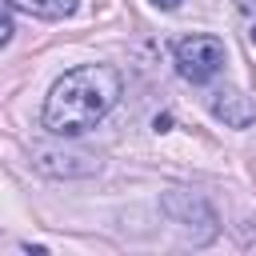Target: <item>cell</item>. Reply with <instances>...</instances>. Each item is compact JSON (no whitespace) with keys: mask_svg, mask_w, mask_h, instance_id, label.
<instances>
[{"mask_svg":"<svg viewBox=\"0 0 256 256\" xmlns=\"http://www.w3.org/2000/svg\"><path fill=\"white\" fill-rule=\"evenodd\" d=\"M152 4H156V8H164V12H172V8H180L184 0H152Z\"/></svg>","mask_w":256,"mask_h":256,"instance_id":"6","label":"cell"},{"mask_svg":"<svg viewBox=\"0 0 256 256\" xmlns=\"http://www.w3.org/2000/svg\"><path fill=\"white\" fill-rule=\"evenodd\" d=\"M120 96V72L108 64L72 68L44 100V128L52 136H84Z\"/></svg>","mask_w":256,"mask_h":256,"instance_id":"1","label":"cell"},{"mask_svg":"<svg viewBox=\"0 0 256 256\" xmlns=\"http://www.w3.org/2000/svg\"><path fill=\"white\" fill-rule=\"evenodd\" d=\"M8 4L28 12V16H40V20H64V16L76 12L80 0H8Z\"/></svg>","mask_w":256,"mask_h":256,"instance_id":"4","label":"cell"},{"mask_svg":"<svg viewBox=\"0 0 256 256\" xmlns=\"http://www.w3.org/2000/svg\"><path fill=\"white\" fill-rule=\"evenodd\" d=\"M12 40V20H8V12H0V48Z\"/></svg>","mask_w":256,"mask_h":256,"instance_id":"5","label":"cell"},{"mask_svg":"<svg viewBox=\"0 0 256 256\" xmlns=\"http://www.w3.org/2000/svg\"><path fill=\"white\" fill-rule=\"evenodd\" d=\"M248 36H252V44H256V28H252V32H248Z\"/></svg>","mask_w":256,"mask_h":256,"instance_id":"8","label":"cell"},{"mask_svg":"<svg viewBox=\"0 0 256 256\" xmlns=\"http://www.w3.org/2000/svg\"><path fill=\"white\" fill-rule=\"evenodd\" d=\"M224 68V40L216 36H184L176 44V72L192 84L212 80Z\"/></svg>","mask_w":256,"mask_h":256,"instance_id":"2","label":"cell"},{"mask_svg":"<svg viewBox=\"0 0 256 256\" xmlns=\"http://www.w3.org/2000/svg\"><path fill=\"white\" fill-rule=\"evenodd\" d=\"M236 4H240L244 12H256V0H236Z\"/></svg>","mask_w":256,"mask_h":256,"instance_id":"7","label":"cell"},{"mask_svg":"<svg viewBox=\"0 0 256 256\" xmlns=\"http://www.w3.org/2000/svg\"><path fill=\"white\" fill-rule=\"evenodd\" d=\"M212 116L224 120L228 128H248L256 120V100L244 96L240 88H216L212 92Z\"/></svg>","mask_w":256,"mask_h":256,"instance_id":"3","label":"cell"}]
</instances>
